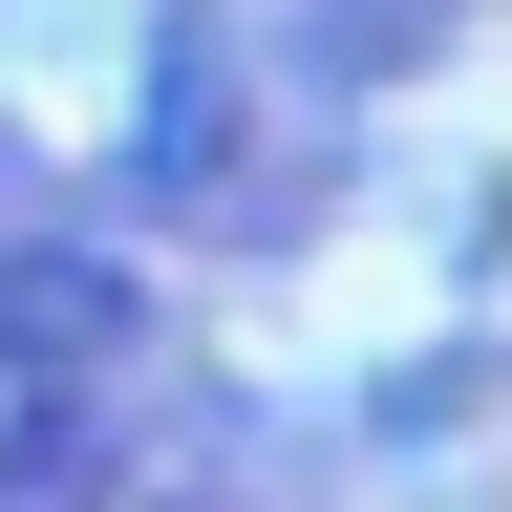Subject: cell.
<instances>
[{
	"label": "cell",
	"instance_id": "cell-1",
	"mask_svg": "<svg viewBox=\"0 0 512 512\" xmlns=\"http://www.w3.org/2000/svg\"><path fill=\"white\" fill-rule=\"evenodd\" d=\"M107 342H128L107 256H22V278H0V363H107Z\"/></svg>",
	"mask_w": 512,
	"mask_h": 512
},
{
	"label": "cell",
	"instance_id": "cell-2",
	"mask_svg": "<svg viewBox=\"0 0 512 512\" xmlns=\"http://www.w3.org/2000/svg\"><path fill=\"white\" fill-rule=\"evenodd\" d=\"M150 192H214V43H171L150 64V150H128Z\"/></svg>",
	"mask_w": 512,
	"mask_h": 512
}]
</instances>
